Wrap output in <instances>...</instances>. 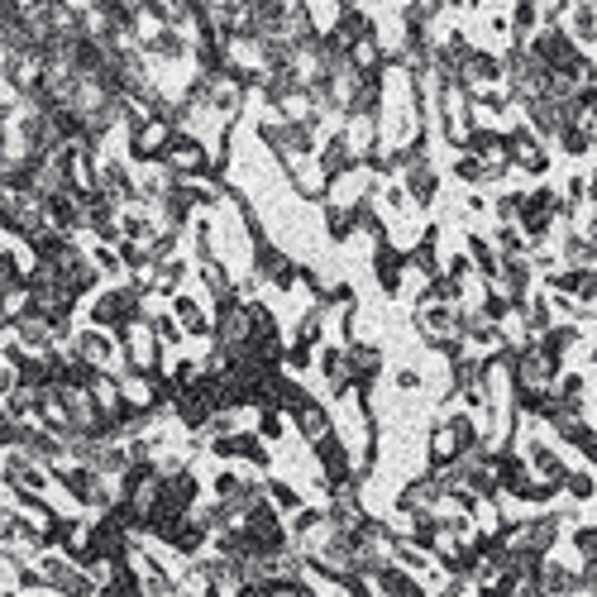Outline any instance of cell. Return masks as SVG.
Instances as JSON below:
<instances>
[{"label":"cell","instance_id":"cell-1","mask_svg":"<svg viewBox=\"0 0 597 597\" xmlns=\"http://www.w3.org/2000/svg\"><path fill=\"white\" fill-rule=\"evenodd\" d=\"M96 325L101 330H125V325H134L139 320V287H115V292H106V297H96Z\"/></svg>","mask_w":597,"mask_h":597},{"label":"cell","instance_id":"cell-2","mask_svg":"<svg viewBox=\"0 0 597 597\" xmlns=\"http://www.w3.org/2000/svg\"><path fill=\"white\" fill-rule=\"evenodd\" d=\"M67 349H72L77 359H86V363H91V368H106V363L115 359V344H110L106 335H101V330H77Z\"/></svg>","mask_w":597,"mask_h":597},{"label":"cell","instance_id":"cell-3","mask_svg":"<svg viewBox=\"0 0 597 597\" xmlns=\"http://www.w3.org/2000/svg\"><path fill=\"white\" fill-rule=\"evenodd\" d=\"M406 187H411V196H421V201H430V196H435V172H430L426 158L406 168Z\"/></svg>","mask_w":597,"mask_h":597},{"label":"cell","instance_id":"cell-4","mask_svg":"<svg viewBox=\"0 0 597 597\" xmlns=\"http://www.w3.org/2000/svg\"><path fill=\"white\" fill-rule=\"evenodd\" d=\"M177 320H182V325H187L192 335H206V330H211V325H206V316L196 311L192 301H177Z\"/></svg>","mask_w":597,"mask_h":597},{"label":"cell","instance_id":"cell-5","mask_svg":"<svg viewBox=\"0 0 597 597\" xmlns=\"http://www.w3.org/2000/svg\"><path fill=\"white\" fill-rule=\"evenodd\" d=\"M15 383H20V363L10 359V354H0V397L15 392Z\"/></svg>","mask_w":597,"mask_h":597}]
</instances>
